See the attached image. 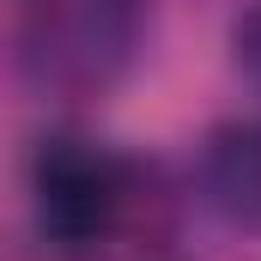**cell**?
I'll return each instance as SVG.
<instances>
[{
	"label": "cell",
	"instance_id": "7a4b0ae2",
	"mask_svg": "<svg viewBox=\"0 0 261 261\" xmlns=\"http://www.w3.org/2000/svg\"><path fill=\"white\" fill-rule=\"evenodd\" d=\"M128 206V164L97 140H43L31 158V213L55 249H97Z\"/></svg>",
	"mask_w": 261,
	"mask_h": 261
},
{
	"label": "cell",
	"instance_id": "277c9868",
	"mask_svg": "<svg viewBox=\"0 0 261 261\" xmlns=\"http://www.w3.org/2000/svg\"><path fill=\"white\" fill-rule=\"evenodd\" d=\"M231 55L243 67V79L261 91V0H249V12L237 18V31H231Z\"/></svg>",
	"mask_w": 261,
	"mask_h": 261
},
{
	"label": "cell",
	"instance_id": "3957f363",
	"mask_svg": "<svg viewBox=\"0 0 261 261\" xmlns=\"http://www.w3.org/2000/svg\"><path fill=\"white\" fill-rule=\"evenodd\" d=\"M200 195L225 225L261 237V122H219L200 140Z\"/></svg>",
	"mask_w": 261,
	"mask_h": 261
},
{
	"label": "cell",
	"instance_id": "6da1fadb",
	"mask_svg": "<svg viewBox=\"0 0 261 261\" xmlns=\"http://www.w3.org/2000/svg\"><path fill=\"white\" fill-rule=\"evenodd\" d=\"M140 43V0H37L18 61L43 91H103Z\"/></svg>",
	"mask_w": 261,
	"mask_h": 261
}]
</instances>
